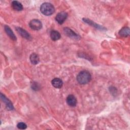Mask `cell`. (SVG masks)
I'll list each match as a JSON object with an SVG mask.
<instances>
[{
  "instance_id": "1",
  "label": "cell",
  "mask_w": 130,
  "mask_h": 130,
  "mask_svg": "<svg viewBox=\"0 0 130 130\" xmlns=\"http://www.w3.org/2000/svg\"><path fill=\"white\" fill-rule=\"evenodd\" d=\"M91 79V76L90 73L87 71H82L80 72L77 76V80L80 84H85L88 83Z\"/></svg>"
},
{
  "instance_id": "2",
  "label": "cell",
  "mask_w": 130,
  "mask_h": 130,
  "mask_svg": "<svg viewBox=\"0 0 130 130\" xmlns=\"http://www.w3.org/2000/svg\"><path fill=\"white\" fill-rule=\"evenodd\" d=\"M41 12L46 16H49L53 14L55 11L54 6L49 3H44L40 6Z\"/></svg>"
},
{
  "instance_id": "3",
  "label": "cell",
  "mask_w": 130,
  "mask_h": 130,
  "mask_svg": "<svg viewBox=\"0 0 130 130\" xmlns=\"http://www.w3.org/2000/svg\"><path fill=\"white\" fill-rule=\"evenodd\" d=\"M29 26L32 29L38 30L42 28V23L39 20L35 19L30 20L29 23Z\"/></svg>"
},
{
  "instance_id": "4",
  "label": "cell",
  "mask_w": 130,
  "mask_h": 130,
  "mask_svg": "<svg viewBox=\"0 0 130 130\" xmlns=\"http://www.w3.org/2000/svg\"><path fill=\"white\" fill-rule=\"evenodd\" d=\"M63 31L64 34L68 37L76 40H78L80 39V36H78L76 33H75L70 28L64 27L63 29Z\"/></svg>"
},
{
  "instance_id": "5",
  "label": "cell",
  "mask_w": 130,
  "mask_h": 130,
  "mask_svg": "<svg viewBox=\"0 0 130 130\" xmlns=\"http://www.w3.org/2000/svg\"><path fill=\"white\" fill-rule=\"evenodd\" d=\"M68 14L66 12H60L56 15L55 20L59 24H62L66 20Z\"/></svg>"
},
{
  "instance_id": "6",
  "label": "cell",
  "mask_w": 130,
  "mask_h": 130,
  "mask_svg": "<svg viewBox=\"0 0 130 130\" xmlns=\"http://www.w3.org/2000/svg\"><path fill=\"white\" fill-rule=\"evenodd\" d=\"M16 30L17 31V32L19 33V35H20L23 38L27 39V40H30L31 39V36L29 35V34L25 29H23L21 27H16Z\"/></svg>"
},
{
  "instance_id": "7",
  "label": "cell",
  "mask_w": 130,
  "mask_h": 130,
  "mask_svg": "<svg viewBox=\"0 0 130 130\" xmlns=\"http://www.w3.org/2000/svg\"><path fill=\"white\" fill-rule=\"evenodd\" d=\"M67 103L71 107H75L77 104V99L73 94L69 95L67 98Z\"/></svg>"
},
{
  "instance_id": "8",
  "label": "cell",
  "mask_w": 130,
  "mask_h": 130,
  "mask_svg": "<svg viewBox=\"0 0 130 130\" xmlns=\"http://www.w3.org/2000/svg\"><path fill=\"white\" fill-rule=\"evenodd\" d=\"M1 99L2 100V101H3V102L5 104L6 106V107H7L8 110H13L14 109V107H13L12 103H11V102L8 99H7L5 96V95H4L2 93H1Z\"/></svg>"
},
{
  "instance_id": "9",
  "label": "cell",
  "mask_w": 130,
  "mask_h": 130,
  "mask_svg": "<svg viewBox=\"0 0 130 130\" xmlns=\"http://www.w3.org/2000/svg\"><path fill=\"white\" fill-rule=\"evenodd\" d=\"M4 29H5V31L6 32V34H7V35L13 41H16L17 40V38L15 35V34L13 33V31L11 30V28L8 26V25H5L4 26Z\"/></svg>"
},
{
  "instance_id": "10",
  "label": "cell",
  "mask_w": 130,
  "mask_h": 130,
  "mask_svg": "<svg viewBox=\"0 0 130 130\" xmlns=\"http://www.w3.org/2000/svg\"><path fill=\"white\" fill-rule=\"evenodd\" d=\"M51 83L52 85L56 88H60L63 85V82L62 80L58 78H54L52 80Z\"/></svg>"
},
{
  "instance_id": "11",
  "label": "cell",
  "mask_w": 130,
  "mask_h": 130,
  "mask_svg": "<svg viewBox=\"0 0 130 130\" xmlns=\"http://www.w3.org/2000/svg\"><path fill=\"white\" fill-rule=\"evenodd\" d=\"M12 8L15 10V11H20L23 10V6L18 1H13L11 3Z\"/></svg>"
},
{
  "instance_id": "12",
  "label": "cell",
  "mask_w": 130,
  "mask_h": 130,
  "mask_svg": "<svg viewBox=\"0 0 130 130\" xmlns=\"http://www.w3.org/2000/svg\"><path fill=\"white\" fill-rule=\"evenodd\" d=\"M50 38H51V40L54 41H56L58 40L61 37L60 33L58 31L55 30H52L50 32Z\"/></svg>"
},
{
  "instance_id": "13",
  "label": "cell",
  "mask_w": 130,
  "mask_h": 130,
  "mask_svg": "<svg viewBox=\"0 0 130 130\" xmlns=\"http://www.w3.org/2000/svg\"><path fill=\"white\" fill-rule=\"evenodd\" d=\"M29 59L31 63L34 65L38 64L40 61V58L38 55L35 53H32L30 55Z\"/></svg>"
},
{
  "instance_id": "14",
  "label": "cell",
  "mask_w": 130,
  "mask_h": 130,
  "mask_svg": "<svg viewBox=\"0 0 130 130\" xmlns=\"http://www.w3.org/2000/svg\"><path fill=\"white\" fill-rule=\"evenodd\" d=\"M83 20L85 22L89 24V25H90L92 26H94V27L96 28L97 29H100L103 30V29H104V28H103L102 26H100V25H99L96 23H95L94 22L92 21L91 20H89V19H86V18H83Z\"/></svg>"
},
{
  "instance_id": "15",
  "label": "cell",
  "mask_w": 130,
  "mask_h": 130,
  "mask_svg": "<svg viewBox=\"0 0 130 130\" xmlns=\"http://www.w3.org/2000/svg\"><path fill=\"white\" fill-rule=\"evenodd\" d=\"M119 34L120 36L126 37L129 35V29L128 27H124L121 28L119 31Z\"/></svg>"
},
{
  "instance_id": "16",
  "label": "cell",
  "mask_w": 130,
  "mask_h": 130,
  "mask_svg": "<svg viewBox=\"0 0 130 130\" xmlns=\"http://www.w3.org/2000/svg\"><path fill=\"white\" fill-rule=\"evenodd\" d=\"M17 127H18V128L20 129H26L27 127V125L26 124L24 123V122H19L17 124Z\"/></svg>"
},
{
  "instance_id": "17",
  "label": "cell",
  "mask_w": 130,
  "mask_h": 130,
  "mask_svg": "<svg viewBox=\"0 0 130 130\" xmlns=\"http://www.w3.org/2000/svg\"><path fill=\"white\" fill-rule=\"evenodd\" d=\"M31 87H32V88L35 90H37L39 89V86L37 85V83H36V82H34L32 83V85H31Z\"/></svg>"
}]
</instances>
